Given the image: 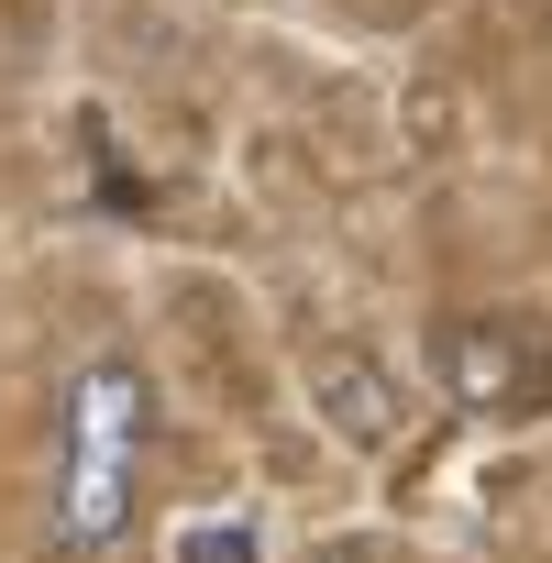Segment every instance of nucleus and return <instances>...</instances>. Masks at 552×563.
<instances>
[{
  "label": "nucleus",
  "instance_id": "7ed1b4c3",
  "mask_svg": "<svg viewBox=\"0 0 552 563\" xmlns=\"http://www.w3.org/2000/svg\"><path fill=\"white\" fill-rule=\"evenodd\" d=\"M45 530L67 563H100L133 541V464H100V453H56V497H45Z\"/></svg>",
  "mask_w": 552,
  "mask_h": 563
},
{
  "label": "nucleus",
  "instance_id": "f03ea898",
  "mask_svg": "<svg viewBox=\"0 0 552 563\" xmlns=\"http://www.w3.org/2000/svg\"><path fill=\"white\" fill-rule=\"evenodd\" d=\"M56 453H100V464H144L155 453V376L133 354H78L56 376Z\"/></svg>",
  "mask_w": 552,
  "mask_h": 563
},
{
  "label": "nucleus",
  "instance_id": "f257e3e1",
  "mask_svg": "<svg viewBox=\"0 0 552 563\" xmlns=\"http://www.w3.org/2000/svg\"><path fill=\"white\" fill-rule=\"evenodd\" d=\"M431 365H442L453 409L508 420V409H541V387H552V332H541L530 310H508V321H497V310H475V321H442Z\"/></svg>",
  "mask_w": 552,
  "mask_h": 563
},
{
  "label": "nucleus",
  "instance_id": "39448f33",
  "mask_svg": "<svg viewBox=\"0 0 552 563\" xmlns=\"http://www.w3.org/2000/svg\"><path fill=\"white\" fill-rule=\"evenodd\" d=\"M199 563H254V530H199Z\"/></svg>",
  "mask_w": 552,
  "mask_h": 563
},
{
  "label": "nucleus",
  "instance_id": "20e7f679",
  "mask_svg": "<svg viewBox=\"0 0 552 563\" xmlns=\"http://www.w3.org/2000/svg\"><path fill=\"white\" fill-rule=\"evenodd\" d=\"M310 409L343 431V442H398V387H387V365L365 354V343H332V354H310Z\"/></svg>",
  "mask_w": 552,
  "mask_h": 563
},
{
  "label": "nucleus",
  "instance_id": "423d86ee",
  "mask_svg": "<svg viewBox=\"0 0 552 563\" xmlns=\"http://www.w3.org/2000/svg\"><path fill=\"white\" fill-rule=\"evenodd\" d=\"M332 563H387V552H332Z\"/></svg>",
  "mask_w": 552,
  "mask_h": 563
}]
</instances>
